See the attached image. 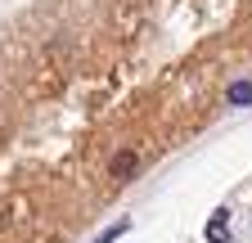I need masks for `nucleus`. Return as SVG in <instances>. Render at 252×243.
<instances>
[{"instance_id":"1","label":"nucleus","mask_w":252,"mask_h":243,"mask_svg":"<svg viewBox=\"0 0 252 243\" xmlns=\"http://www.w3.org/2000/svg\"><path fill=\"white\" fill-rule=\"evenodd\" d=\"M207 243H230V212H225V207L212 212V221H207Z\"/></svg>"},{"instance_id":"2","label":"nucleus","mask_w":252,"mask_h":243,"mask_svg":"<svg viewBox=\"0 0 252 243\" xmlns=\"http://www.w3.org/2000/svg\"><path fill=\"white\" fill-rule=\"evenodd\" d=\"M135 162H140V158L131 153V149H122V153L113 158V167H108V171H113V180H131V171H135Z\"/></svg>"},{"instance_id":"3","label":"nucleus","mask_w":252,"mask_h":243,"mask_svg":"<svg viewBox=\"0 0 252 243\" xmlns=\"http://www.w3.org/2000/svg\"><path fill=\"white\" fill-rule=\"evenodd\" d=\"M225 99H230L234 108H248V104H252V81H234V86H230V95H225Z\"/></svg>"},{"instance_id":"4","label":"nucleus","mask_w":252,"mask_h":243,"mask_svg":"<svg viewBox=\"0 0 252 243\" xmlns=\"http://www.w3.org/2000/svg\"><path fill=\"white\" fill-rule=\"evenodd\" d=\"M126 230H131V221H113V225H108V230H104L99 239H94V243H117V239H122Z\"/></svg>"}]
</instances>
